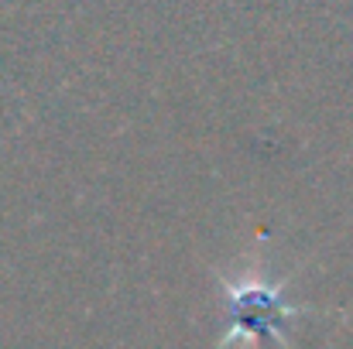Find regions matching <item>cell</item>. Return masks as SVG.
I'll return each instance as SVG.
<instances>
[{
	"mask_svg": "<svg viewBox=\"0 0 353 349\" xmlns=\"http://www.w3.org/2000/svg\"><path fill=\"white\" fill-rule=\"evenodd\" d=\"M234 319H236V329L230 332L234 336H278L281 332V322L288 319V308L278 302L274 291H264V288H247L234 295Z\"/></svg>",
	"mask_w": 353,
	"mask_h": 349,
	"instance_id": "cell-1",
	"label": "cell"
}]
</instances>
